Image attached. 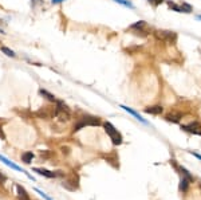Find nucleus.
I'll list each match as a JSON object with an SVG mask.
<instances>
[{
  "label": "nucleus",
  "instance_id": "nucleus-1",
  "mask_svg": "<svg viewBox=\"0 0 201 200\" xmlns=\"http://www.w3.org/2000/svg\"><path fill=\"white\" fill-rule=\"evenodd\" d=\"M55 117H57L60 122H67L71 118V113L70 109L63 103V101H57L55 102Z\"/></svg>",
  "mask_w": 201,
  "mask_h": 200
},
{
  "label": "nucleus",
  "instance_id": "nucleus-2",
  "mask_svg": "<svg viewBox=\"0 0 201 200\" xmlns=\"http://www.w3.org/2000/svg\"><path fill=\"white\" fill-rule=\"evenodd\" d=\"M103 128H105V132L107 133V136L110 137V140L113 141L114 145H121V144H122V136H121V133L114 128L113 124L105 122L103 124Z\"/></svg>",
  "mask_w": 201,
  "mask_h": 200
},
{
  "label": "nucleus",
  "instance_id": "nucleus-3",
  "mask_svg": "<svg viewBox=\"0 0 201 200\" xmlns=\"http://www.w3.org/2000/svg\"><path fill=\"white\" fill-rule=\"evenodd\" d=\"M155 38L160 39V41H164L166 43H174L177 41V34L173 31H164V30H158V31L154 32Z\"/></svg>",
  "mask_w": 201,
  "mask_h": 200
},
{
  "label": "nucleus",
  "instance_id": "nucleus-4",
  "mask_svg": "<svg viewBox=\"0 0 201 200\" xmlns=\"http://www.w3.org/2000/svg\"><path fill=\"white\" fill-rule=\"evenodd\" d=\"M130 30L135 34V35H141V36H146L148 35V27H146V23L144 20H139L137 23H134L130 26Z\"/></svg>",
  "mask_w": 201,
  "mask_h": 200
},
{
  "label": "nucleus",
  "instance_id": "nucleus-5",
  "mask_svg": "<svg viewBox=\"0 0 201 200\" xmlns=\"http://www.w3.org/2000/svg\"><path fill=\"white\" fill-rule=\"evenodd\" d=\"M35 116L38 118H43V119H48L51 118L52 116H55V106L51 108V106H43L40 108L39 110L35 113Z\"/></svg>",
  "mask_w": 201,
  "mask_h": 200
},
{
  "label": "nucleus",
  "instance_id": "nucleus-6",
  "mask_svg": "<svg viewBox=\"0 0 201 200\" xmlns=\"http://www.w3.org/2000/svg\"><path fill=\"white\" fill-rule=\"evenodd\" d=\"M181 129H184L185 132H189V133H193V134H197V136H201V124L197 121H193L188 125H182Z\"/></svg>",
  "mask_w": 201,
  "mask_h": 200
},
{
  "label": "nucleus",
  "instance_id": "nucleus-7",
  "mask_svg": "<svg viewBox=\"0 0 201 200\" xmlns=\"http://www.w3.org/2000/svg\"><path fill=\"white\" fill-rule=\"evenodd\" d=\"M80 121L84 124V126H98V125H100V119L93 116H84L80 118Z\"/></svg>",
  "mask_w": 201,
  "mask_h": 200
},
{
  "label": "nucleus",
  "instance_id": "nucleus-8",
  "mask_svg": "<svg viewBox=\"0 0 201 200\" xmlns=\"http://www.w3.org/2000/svg\"><path fill=\"white\" fill-rule=\"evenodd\" d=\"M62 186L64 187V188H67V189H70V191H75V189L78 188V176H71V179H68V180H66Z\"/></svg>",
  "mask_w": 201,
  "mask_h": 200
},
{
  "label": "nucleus",
  "instance_id": "nucleus-9",
  "mask_svg": "<svg viewBox=\"0 0 201 200\" xmlns=\"http://www.w3.org/2000/svg\"><path fill=\"white\" fill-rule=\"evenodd\" d=\"M34 172H36V173L42 175V176H44V177H48V179L57 177V172H51V171L44 169V168H34Z\"/></svg>",
  "mask_w": 201,
  "mask_h": 200
},
{
  "label": "nucleus",
  "instance_id": "nucleus-10",
  "mask_svg": "<svg viewBox=\"0 0 201 200\" xmlns=\"http://www.w3.org/2000/svg\"><path fill=\"white\" fill-rule=\"evenodd\" d=\"M16 193H18V199L19 200H31L28 196V193L26 191V188L22 186H16Z\"/></svg>",
  "mask_w": 201,
  "mask_h": 200
},
{
  "label": "nucleus",
  "instance_id": "nucleus-11",
  "mask_svg": "<svg viewBox=\"0 0 201 200\" xmlns=\"http://www.w3.org/2000/svg\"><path fill=\"white\" fill-rule=\"evenodd\" d=\"M166 121H169V122H174V124H177V122H180V119L182 118V114L181 113H169V114H166Z\"/></svg>",
  "mask_w": 201,
  "mask_h": 200
},
{
  "label": "nucleus",
  "instance_id": "nucleus-12",
  "mask_svg": "<svg viewBox=\"0 0 201 200\" xmlns=\"http://www.w3.org/2000/svg\"><path fill=\"white\" fill-rule=\"evenodd\" d=\"M145 112L149 113V114H161L164 112V108L161 105H154V106H149L145 109Z\"/></svg>",
  "mask_w": 201,
  "mask_h": 200
},
{
  "label": "nucleus",
  "instance_id": "nucleus-13",
  "mask_svg": "<svg viewBox=\"0 0 201 200\" xmlns=\"http://www.w3.org/2000/svg\"><path fill=\"white\" fill-rule=\"evenodd\" d=\"M121 108H122L123 110H126L128 113H130V114H132V116H134L135 118L138 119V121H141V122H142V124H145V125H148V121H146V119H144V118L141 117V116H139V114H138L137 112H134L133 109H130V108H128V106H123V105H122V106H121Z\"/></svg>",
  "mask_w": 201,
  "mask_h": 200
},
{
  "label": "nucleus",
  "instance_id": "nucleus-14",
  "mask_svg": "<svg viewBox=\"0 0 201 200\" xmlns=\"http://www.w3.org/2000/svg\"><path fill=\"white\" fill-rule=\"evenodd\" d=\"M0 161H3L4 164H6V165H8V167H11L12 169H15V171H19V172H24V171H23V169L20 168V167H18L16 164H14L12 161H9L8 158H6V157H4V156H2V154H0Z\"/></svg>",
  "mask_w": 201,
  "mask_h": 200
},
{
  "label": "nucleus",
  "instance_id": "nucleus-15",
  "mask_svg": "<svg viewBox=\"0 0 201 200\" xmlns=\"http://www.w3.org/2000/svg\"><path fill=\"white\" fill-rule=\"evenodd\" d=\"M39 94H40V96H42L44 99H47V101H50V102H57V98H55L51 93H48L47 90L40 89V90H39Z\"/></svg>",
  "mask_w": 201,
  "mask_h": 200
},
{
  "label": "nucleus",
  "instance_id": "nucleus-16",
  "mask_svg": "<svg viewBox=\"0 0 201 200\" xmlns=\"http://www.w3.org/2000/svg\"><path fill=\"white\" fill-rule=\"evenodd\" d=\"M176 167H177V165H176ZM177 169H178V171H180V173H181V176H182V177H185V179H188V180H189L190 183H192L193 180H194V177H193L192 175L189 173V171H188V169H185L184 167H177Z\"/></svg>",
  "mask_w": 201,
  "mask_h": 200
},
{
  "label": "nucleus",
  "instance_id": "nucleus-17",
  "mask_svg": "<svg viewBox=\"0 0 201 200\" xmlns=\"http://www.w3.org/2000/svg\"><path fill=\"white\" fill-rule=\"evenodd\" d=\"M189 184H190V181L188 179H185V177H181V180H180V186H178V189L181 192H187L188 191V188H189Z\"/></svg>",
  "mask_w": 201,
  "mask_h": 200
},
{
  "label": "nucleus",
  "instance_id": "nucleus-18",
  "mask_svg": "<svg viewBox=\"0 0 201 200\" xmlns=\"http://www.w3.org/2000/svg\"><path fill=\"white\" fill-rule=\"evenodd\" d=\"M32 158H34V153L32 152H26V153L22 154V160H23V163H26V164L31 163Z\"/></svg>",
  "mask_w": 201,
  "mask_h": 200
},
{
  "label": "nucleus",
  "instance_id": "nucleus-19",
  "mask_svg": "<svg viewBox=\"0 0 201 200\" xmlns=\"http://www.w3.org/2000/svg\"><path fill=\"white\" fill-rule=\"evenodd\" d=\"M168 6H169V8H172V9H174L176 12H182V8H181V6H177L176 3H172V2H168Z\"/></svg>",
  "mask_w": 201,
  "mask_h": 200
},
{
  "label": "nucleus",
  "instance_id": "nucleus-20",
  "mask_svg": "<svg viewBox=\"0 0 201 200\" xmlns=\"http://www.w3.org/2000/svg\"><path fill=\"white\" fill-rule=\"evenodd\" d=\"M115 3H119V4H122V6H125V7H129V8H134V6L132 3L129 2V0H114Z\"/></svg>",
  "mask_w": 201,
  "mask_h": 200
},
{
  "label": "nucleus",
  "instance_id": "nucleus-21",
  "mask_svg": "<svg viewBox=\"0 0 201 200\" xmlns=\"http://www.w3.org/2000/svg\"><path fill=\"white\" fill-rule=\"evenodd\" d=\"M2 51H3L4 54H6L7 57H11V58H14V57H15V53L12 51V50H9L8 47H2Z\"/></svg>",
  "mask_w": 201,
  "mask_h": 200
},
{
  "label": "nucleus",
  "instance_id": "nucleus-22",
  "mask_svg": "<svg viewBox=\"0 0 201 200\" xmlns=\"http://www.w3.org/2000/svg\"><path fill=\"white\" fill-rule=\"evenodd\" d=\"M181 8H182V12H187V14L192 12V7H190L189 4H187V3H182V4H181Z\"/></svg>",
  "mask_w": 201,
  "mask_h": 200
},
{
  "label": "nucleus",
  "instance_id": "nucleus-23",
  "mask_svg": "<svg viewBox=\"0 0 201 200\" xmlns=\"http://www.w3.org/2000/svg\"><path fill=\"white\" fill-rule=\"evenodd\" d=\"M39 154H40V157H44V158H46V157L50 156V152H48V151H40Z\"/></svg>",
  "mask_w": 201,
  "mask_h": 200
},
{
  "label": "nucleus",
  "instance_id": "nucleus-24",
  "mask_svg": "<svg viewBox=\"0 0 201 200\" xmlns=\"http://www.w3.org/2000/svg\"><path fill=\"white\" fill-rule=\"evenodd\" d=\"M36 192H38V193L40 195V196H43V199H46V200H51V197H48V196H47V195H46V193H44L43 191H39V189H36Z\"/></svg>",
  "mask_w": 201,
  "mask_h": 200
},
{
  "label": "nucleus",
  "instance_id": "nucleus-25",
  "mask_svg": "<svg viewBox=\"0 0 201 200\" xmlns=\"http://www.w3.org/2000/svg\"><path fill=\"white\" fill-rule=\"evenodd\" d=\"M32 7H36L38 4H43V0H31Z\"/></svg>",
  "mask_w": 201,
  "mask_h": 200
},
{
  "label": "nucleus",
  "instance_id": "nucleus-26",
  "mask_svg": "<svg viewBox=\"0 0 201 200\" xmlns=\"http://www.w3.org/2000/svg\"><path fill=\"white\" fill-rule=\"evenodd\" d=\"M149 2L152 3L153 6H158V4H161V3L164 2V0H149Z\"/></svg>",
  "mask_w": 201,
  "mask_h": 200
},
{
  "label": "nucleus",
  "instance_id": "nucleus-27",
  "mask_svg": "<svg viewBox=\"0 0 201 200\" xmlns=\"http://www.w3.org/2000/svg\"><path fill=\"white\" fill-rule=\"evenodd\" d=\"M6 180H7V177L4 176L3 173H0V183H2V184H3V183H6Z\"/></svg>",
  "mask_w": 201,
  "mask_h": 200
},
{
  "label": "nucleus",
  "instance_id": "nucleus-28",
  "mask_svg": "<svg viewBox=\"0 0 201 200\" xmlns=\"http://www.w3.org/2000/svg\"><path fill=\"white\" fill-rule=\"evenodd\" d=\"M0 138L2 140H6V136H4V133H3V129L0 128Z\"/></svg>",
  "mask_w": 201,
  "mask_h": 200
},
{
  "label": "nucleus",
  "instance_id": "nucleus-29",
  "mask_svg": "<svg viewBox=\"0 0 201 200\" xmlns=\"http://www.w3.org/2000/svg\"><path fill=\"white\" fill-rule=\"evenodd\" d=\"M64 0H51V3L52 4H59V3H63Z\"/></svg>",
  "mask_w": 201,
  "mask_h": 200
},
{
  "label": "nucleus",
  "instance_id": "nucleus-30",
  "mask_svg": "<svg viewBox=\"0 0 201 200\" xmlns=\"http://www.w3.org/2000/svg\"><path fill=\"white\" fill-rule=\"evenodd\" d=\"M193 156H194V157H197L198 160H201V154H198V153H193Z\"/></svg>",
  "mask_w": 201,
  "mask_h": 200
},
{
  "label": "nucleus",
  "instance_id": "nucleus-31",
  "mask_svg": "<svg viewBox=\"0 0 201 200\" xmlns=\"http://www.w3.org/2000/svg\"><path fill=\"white\" fill-rule=\"evenodd\" d=\"M62 151L63 153H68V148H62Z\"/></svg>",
  "mask_w": 201,
  "mask_h": 200
},
{
  "label": "nucleus",
  "instance_id": "nucleus-32",
  "mask_svg": "<svg viewBox=\"0 0 201 200\" xmlns=\"http://www.w3.org/2000/svg\"><path fill=\"white\" fill-rule=\"evenodd\" d=\"M197 19H201V16H197Z\"/></svg>",
  "mask_w": 201,
  "mask_h": 200
},
{
  "label": "nucleus",
  "instance_id": "nucleus-33",
  "mask_svg": "<svg viewBox=\"0 0 201 200\" xmlns=\"http://www.w3.org/2000/svg\"><path fill=\"white\" fill-rule=\"evenodd\" d=\"M200 189H201V183H200Z\"/></svg>",
  "mask_w": 201,
  "mask_h": 200
}]
</instances>
